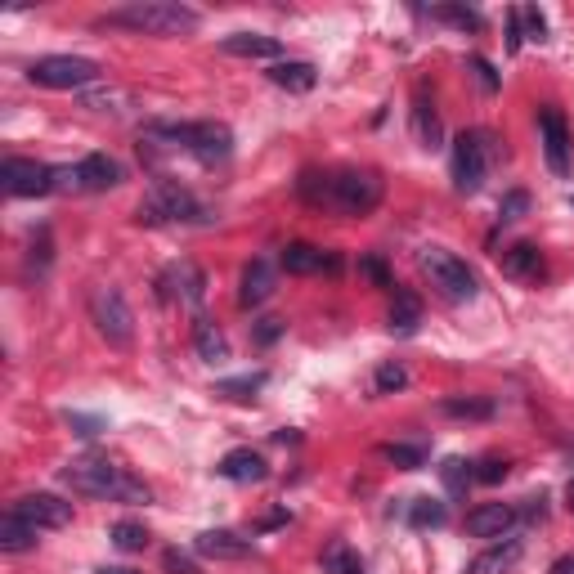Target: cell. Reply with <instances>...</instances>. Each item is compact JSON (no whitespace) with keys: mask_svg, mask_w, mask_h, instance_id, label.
<instances>
[{"mask_svg":"<svg viewBox=\"0 0 574 574\" xmlns=\"http://www.w3.org/2000/svg\"><path fill=\"white\" fill-rule=\"evenodd\" d=\"M323 574H364V561L337 539V543H328V552H323Z\"/></svg>","mask_w":574,"mask_h":574,"instance_id":"cell-31","label":"cell"},{"mask_svg":"<svg viewBox=\"0 0 574 574\" xmlns=\"http://www.w3.org/2000/svg\"><path fill=\"white\" fill-rule=\"evenodd\" d=\"M422 323V301L409 292V287H400L395 292V305H391V332L395 337H413Z\"/></svg>","mask_w":574,"mask_h":574,"instance_id":"cell-26","label":"cell"},{"mask_svg":"<svg viewBox=\"0 0 574 574\" xmlns=\"http://www.w3.org/2000/svg\"><path fill=\"white\" fill-rule=\"evenodd\" d=\"M153 140H171V148H184L202 166H220L234 153V135L225 122H148Z\"/></svg>","mask_w":574,"mask_h":574,"instance_id":"cell-3","label":"cell"},{"mask_svg":"<svg viewBox=\"0 0 574 574\" xmlns=\"http://www.w3.org/2000/svg\"><path fill=\"white\" fill-rule=\"evenodd\" d=\"M503 274H507V279H521V283H539V274H543V256H539V247L516 243L512 252L503 256Z\"/></svg>","mask_w":574,"mask_h":574,"instance_id":"cell-24","label":"cell"},{"mask_svg":"<svg viewBox=\"0 0 574 574\" xmlns=\"http://www.w3.org/2000/svg\"><path fill=\"white\" fill-rule=\"evenodd\" d=\"M440 480H444V494L462 498V494H467V485L476 480V467H471V462H462V458H449L440 467Z\"/></svg>","mask_w":574,"mask_h":574,"instance_id":"cell-29","label":"cell"},{"mask_svg":"<svg viewBox=\"0 0 574 574\" xmlns=\"http://www.w3.org/2000/svg\"><path fill=\"white\" fill-rule=\"evenodd\" d=\"M95 574H140V570H131V566H104V570H95Z\"/></svg>","mask_w":574,"mask_h":574,"instance_id":"cell-48","label":"cell"},{"mask_svg":"<svg viewBox=\"0 0 574 574\" xmlns=\"http://www.w3.org/2000/svg\"><path fill=\"white\" fill-rule=\"evenodd\" d=\"M99 63L95 59H81V54H45L27 68V81L45 90H90L99 86Z\"/></svg>","mask_w":574,"mask_h":574,"instance_id":"cell-6","label":"cell"},{"mask_svg":"<svg viewBox=\"0 0 574 574\" xmlns=\"http://www.w3.org/2000/svg\"><path fill=\"white\" fill-rule=\"evenodd\" d=\"M122 184V166L113 162L108 153H90L77 162V189L81 193H108Z\"/></svg>","mask_w":574,"mask_h":574,"instance_id":"cell-15","label":"cell"},{"mask_svg":"<svg viewBox=\"0 0 574 574\" xmlns=\"http://www.w3.org/2000/svg\"><path fill=\"white\" fill-rule=\"evenodd\" d=\"M444 521H449L444 503H435V498H413V507H409V525H413V530H440Z\"/></svg>","mask_w":574,"mask_h":574,"instance_id":"cell-30","label":"cell"},{"mask_svg":"<svg viewBox=\"0 0 574 574\" xmlns=\"http://www.w3.org/2000/svg\"><path fill=\"white\" fill-rule=\"evenodd\" d=\"M570 507H574V480H570Z\"/></svg>","mask_w":574,"mask_h":574,"instance_id":"cell-49","label":"cell"},{"mask_svg":"<svg viewBox=\"0 0 574 574\" xmlns=\"http://www.w3.org/2000/svg\"><path fill=\"white\" fill-rule=\"evenodd\" d=\"M216 471H220L225 480H234V485H261V480L270 476V467H265V458H261L256 449H234V453H225Z\"/></svg>","mask_w":574,"mask_h":574,"instance_id":"cell-18","label":"cell"},{"mask_svg":"<svg viewBox=\"0 0 574 574\" xmlns=\"http://www.w3.org/2000/svg\"><path fill=\"white\" fill-rule=\"evenodd\" d=\"M570 207H574V198H570Z\"/></svg>","mask_w":574,"mask_h":574,"instance_id":"cell-50","label":"cell"},{"mask_svg":"<svg viewBox=\"0 0 574 574\" xmlns=\"http://www.w3.org/2000/svg\"><path fill=\"white\" fill-rule=\"evenodd\" d=\"M135 220H140V225H202V220H207V207H202L189 189H180L175 180L157 175L153 193L140 202Z\"/></svg>","mask_w":574,"mask_h":574,"instance_id":"cell-5","label":"cell"},{"mask_svg":"<svg viewBox=\"0 0 574 574\" xmlns=\"http://www.w3.org/2000/svg\"><path fill=\"white\" fill-rule=\"evenodd\" d=\"M440 413L444 418H467V422H480V418H494V404L489 400H458V395H453V400H440Z\"/></svg>","mask_w":574,"mask_h":574,"instance_id":"cell-32","label":"cell"},{"mask_svg":"<svg viewBox=\"0 0 574 574\" xmlns=\"http://www.w3.org/2000/svg\"><path fill=\"white\" fill-rule=\"evenodd\" d=\"M283 337V319H261L256 323V346H274Z\"/></svg>","mask_w":574,"mask_h":574,"instance_id":"cell-45","label":"cell"},{"mask_svg":"<svg viewBox=\"0 0 574 574\" xmlns=\"http://www.w3.org/2000/svg\"><path fill=\"white\" fill-rule=\"evenodd\" d=\"M471 72H476V77H480V86H485L489 95H494V90H498V72L489 68V59H471Z\"/></svg>","mask_w":574,"mask_h":574,"instance_id":"cell-46","label":"cell"},{"mask_svg":"<svg viewBox=\"0 0 574 574\" xmlns=\"http://www.w3.org/2000/svg\"><path fill=\"white\" fill-rule=\"evenodd\" d=\"M113 27H131V32H148V36H184L198 32V9L180 5V0H135L126 9H113L108 14Z\"/></svg>","mask_w":574,"mask_h":574,"instance_id":"cell-4","label":"cell"},{"mask_svg":"<svg viewBox=\"0 0 574 574\" xmlns=\"http://www.w3.org/2000/svg\"><path fill=\"white\" fill-rule=\"evenodd\" d=\"M36 525L32 521H23V516L9 507L5 516H0V552H32L36 548Z\"/></svg>","mask_w":574,"mask_h":574,"instance_id":"cell-23","label":"cell"},{"mask_svg":"<svg viewBox=\"0 0 574 574\" xmlns=\"http://www.w3.org/2000/svg\"><path fill=\"white\" fill-rule=\"evenodd\" d=\"M525 211H530V193H525V189H512L503 202H498V220H503V225H512V220H521Z\"/></svg>","mask_w":574,"mask_h":574,"instance_id":"cell-37","label":"cell"},{"mask_svg":"<svg viewBox=\"0 0 574 574\" xmlns=\"http://www.w3.org/2000/svg\"><path fill=\"white\" fill-rule=\"evenodd\" d=\"M382 458L395 462L400 471H422L427 467V449H422V444H382Z\"/></svg>","mask_w":574,"mask_h":574,"instance_id":"cell-33","label":"cell"},{"mask_svg":"<svg viewBox=\"0 0 574 574\" xmlns=\"http://www.w3.org/2000/svg\"><path fill=\"white\" fill-rule=\"evenodd\" d=\"M90 319H95L99 337H104L108 346L126 350L135 341V314L117 287H95V292H90Z\"/></svg>","mask_w":574,"mask_h":574,"instance_id":"cell-7","label":"cell"},{"mask_svg":"<svg viewBox=\"0 0 574 574\" xmlns=\"http://www.w3.org/2000/svg\"><path fill=\"white\" fill-rule=\"evenodd\" d=\"M0 184L9 198H45V193H54V166L32 162V157H9L0 166Z\"/></svg>","mask_w":574,"mask_h":574,"instance_id":"cell-10","label":"cell"},{"mask_svg":"<svg viewBox=\"0 0 574 574\" xmlns=\"http://www.w3.org/2000/svg\"><path fill=\"white\" fill-rule=\"evenodd\" d=\"M270 382V373L265 368H256V373H243V377H225V382H216V395H229V400H252L261 386Z\"/></svg>","mask_w":574,"mask_h":574,"instance_id":"cell-28","label":"cell"},{"mask_svg":"<svg viewBox=\"0 0 574 574\" xmlns=\"http://www.w3.org/2000/svg\"><path fill=\"white\" fill-rule=\"evenodd\" d=\"M359 274H364V279H373L377 287H391V270H386L377 256H359Z\"/></svg>","mask_w":574,"mask_h":574,"instance_id":"cell-43","label":"cell"},{"mask_svg":"<svg viewBox=\"0 0 574 574\" xmlns=\"http://www.w3.org/2000/svg\"><path fill=\"white\" fill-rule=\"evenodd\" d=\"M193 350H198L207 364H220V359H229V341H225V332L216 328L211 319H193Z\"/></svg>","mask_w":574,"mask_h":574,"instance_id":"cell-25","label":"cell"},{"mask_svg":"<svg viewBox=\"0 0 574 574\" xmlns=\"http://www.w3.org/2000/svg\"><path fill=\"white\" fill-rule=\"evenodd\" d=\"M220 50L234 54V59H279L283 41L279 36H265V32H229L220 41Z\"/></svg>","mask_w":574,"mask_h":574,"instance_id":"cell-17","label":"cell"},{"mask_svg":"<svg viewBox=\"0 0 574 574\" xmlns=\"http://www.w3.org/2000/svg\"><path fill=\"white\" fill-rule=\"evenodd\" d=\"M418 265L431 279V287H440L449 301H471V296H476V274L467 270V261H458V256L444 252V247H422Z\"/></svg>","mask_w":574,"mask_h":574,"instance_id":"cell-8","label":"cell"},{"mask_svg":"<svg viewBox=\"0 0 574 574\" xmlns=\"http://www.w3.org/2000/svg\"><path fill=\"white\" fill-rule=\"evenodd\" d=\"M63 485L86 498H113V503H153V489L140 476L108 458H77L63 467Z\"/></svg>","mask_w":574,"mask_h":574,"instance_id":"cell-2","label":"cell"},{"mask_svg":"<svg viewBox=\"0 0 574 574\" xmlns=\"http://www.w3.org/2000/svg\"><path fill=\"white\" fill-rule=\"evenodd\" d=\"M489 175V135L485 131H462L453 140V189L476 193Z\"/></svg>","mask_w":574,"mask_h":574,"instance_id":"cell-9","label":"cell"},{"mask_svg":"<svg viewBox=\"0 0 574 574\" xmlns=\"http://www.w3.org/2000/svg\"><path fill=\"white\" fill-rule=\"evenodd\" d=\"M63 422H68V427L77 431L81 440H90V435L104 431V418H86V413H63Z\"/></svg>","mask_w":574,"mask_h":574,"instance_id":"cell-41","label":"cell"},{"mask_svg":"<svg viewBox=\"0 0 574 574\" xmlns=\"http://www.w3.org/2000/svg\"><path fill=\"white\" fill-rule=\"evenodd\" d=\"M50 256H54L50 229H36V234H32V243H27V274H36V279H41V274L50 270Z\"/></svg>","mask_w":574,"mask_h":574,"instance_id":"cell-34","label":"cell"},{"mask_svg":"<svg viewBox=\"0 0 574 574\" xmlns=\"http://www.w3.org/2000/svg\"><path fill=\"white\" fill-rule=\"evenodd\" d=\"M14 512L23 521H32L36 530H63L72 521V503H63L59 494H23L14 503Z\"/></svg>","mask_w":574,"mask_h":574,"instance_id":"cell-11","label":"cell"},{"mask_svg":"<svg viewBox=\"0 0 574 574\" xmlns=\"http://www.w3.org/2000/svg\"><path fill=\"white\" fill-rule=\"evenodd\" d=\"M274 296V265L270 261H252L243 270V287H238V301L243 305H265Z\"/></svg>","mask_w":574,"mask_h":574,"instance_id":"cell-22","label":"cell"},{"mask_svg":"<svg viewBox=\"0 0 574 574\" xmlns=\"http://www.w3.org/2000/svg\"><path fill=\"white\" fill-rule=\"evenodd\" d=\"M521 23L530 27V41H543V36H548V18H543L534 5H525V9H521Z\"/></svg>","mask_w":574,"mask_h":574,"instance_id":"cell-44","label":"cell"},{"mask_svg":"<svg viewBox=\"0 0 574 574\" xmlns=\"http://www.w3.org/2000/svg\"><path fill=\"white\" fill-rule=\"evenodd\" d=\"M81 104L95 108V113H126V108H131V90H122V86H90V90H81Z\"/></svg>","mask_w":574,"mask_h":574,"instance_id":"cell-27","label":"cell"},{"mask_svg":"<svg viewBox=\"0 0 574 574\" xmlns=\"http://www.w3.org/2000/svg\"><path fill=\"white\" fill-rule=\"evenodd\" d=\"M279 265L287 274H319V270H332L337 261H332L328 252H319V247H310V243H287Z\"/></svg>","mask_w":574,"mask_h":574,"instance_id":"cell-20","label":"cell"},{"mask_svg":"<svg viewBox=\"0 0 574 574\" xmlns=\"http://www.w3.org/2000/svg\"><path fill=\"white\" fill-rule=\"evenodd\" d=\"M548 574H574V557H557L548 566Z\"/></svg>","mask_w":574,"mask_h":574,"instance_id":"cell-47","label":"cell"},{"mask_svg":"<svg viewBox=\"0 0 574 574\" xmlns=\"http://www.w3.org/2000/svg\"><path fill=\"white\" fill-rule=\"evenodd\" d=\"M516 525V507L512 503H480L467 512V534L471 539H503Z\"/></svg>","mask_w":574,"mask_h":574,"instance_id":"cell-14","label":"cell"},{"mask_svg":"<svg viewBox=\"0 0 574 574\" xmlns=\"http://www.w3.org/2000/svg\"><path fill=\"white\" fill-rule=\"evenodd\" d=\"M301 198L332 207L341 216H368L382 202V175L377 171H341V175H301Z\"/></svg>","mask_w":574,"mask_h":574,"instance_id":"cell-1","label":"cell"},{"mask_svg":"<svg viewBox=\"0 0 574 574\" xmlns=\"http://www.w3.org/2000/svg\"><path fill=\"white\" fill-rule=\"evenodd\" d=\"M539 131H543V157H548L552 175L566 180L570 175V135H566V122H561L557 108H543L539 113Z\"/></svg>","mask_w":574,"mask_h":574,"instance_id":"cell-12","label":"cell"},{"mask_svg":"<svg viewBox=\"0 0 574 574\" xmlns=\"http://www.w3.org/2000/svg\"><path fill=\"white\" fill-rule=\"evenodd\" d=\"M409 386V373H404V364H382L377 368V391L391 395V391H404Z\"/></svg>","mask_w":574,"mask_h":574,"instance_id":"cell-38","label":"cell"},{"mask_svg":"<svg viewBox=\"0 0 574 574\" xmlns=\"http://www.w3.org/2000/svg\"><path fill=\"white\" fill-rule=\"evenodd\" d=\"M476 480H480V485H498V480H507V462L503 458L476 462Z\"/></svg>","mask_w":574,"mask_h":574,"instance_id":"cell-42","label":"cell"},{"mask_svg":"<svg viewBox=\"0 0 574 574\" xmlns=\"http://www.w3.org/2000/svg\"><path fill=\"white\" fill-rule=\"evenodd\" d=\"M108 539H113L122 552H144L148 548V530L140 521H117L113 530H108Z\"/></svg>","mask_w":574,"mask_h":574,"instance_id":"cell-35","label":"cell"},{"mask_svg":"<svg viewBox=\"0 0 574 574\" xmlns=\"http://www.w3.org/2000/svg\"><path fill=\"white\" fill-rule=\"evenodd\" d=\"M521 561V543L516 539H507V543H489L480 557H471L467 561V574H507Z\"/></svg>","mask_w":574,"mask_h":574,"instance_id":"cell-19","label":"cell"},{"mask_svg":"<svg viewBox=\"0 0 574 574\" xmlns=\"http://www.w3.org/2000/svg\"><path fill=\"white\" fill-rule=\"evenodd\" d=\"M270 81L279 90H292V95H305V90H314V81H319V72H314V63H301V59H279L270 68Z\"/></svg>","mask_w":574,"mask_h":574,"instance_id":"cell-21","label":"cell"},{"mask_svg":"<svg viewBox=\"0 0 574 574\" xmlns=\"http://www.w3.org/2000/svg\"><path fill=\"white\" fill-rule=\"evenodd\" d=\"M413 131H418V140L427 148L440 144V117H435V108L427 99H418V108H413Z\"/></svg>","mask_w":574,"mask_h":574,"instance_id":"cell-36","label":"cell"},{"mask_svg":"<svg viewBox=\"0 0 574 574\" xmlns=\"http://www.w3.org/2000/svg\"><path fill=\"white\" fill-rule=\"evenodd\" d=\"M193 552L202 561H243V557H252V539H243L234 530H202L193 539Z\"/></svg>","mask_w":574,"mask_h":574,"instance_id":"cell-13","label":"cell"},{"mask_svg":"<svg viewBox=\"0 0 574 574\" xmlns=\"http://www.w3.org/2000/svg\"><path fill=\"white\" fill-rule=\"evenodd\" d=\"M162 566H166V574H202L198 561H193L189 552H180V548H166L162 552Z\"/></svg>","mask_w":574,"mask_h":574,"instance_id":"cell-40","label":"cell"},{"mask_svg":"<svg viewBox=\"0 0 574 574\" xmlns=\"http://www.w3.org/2000/svg\"><path fill=\"white\" fill-rule=\"evenodd\" d=\"M162 287H166L162 296H175V301H184V305H202V296H207V274H202L193 261H180L162 274Z\"/></svg>","mask_w":574,"mask_h":574,"instance_id":"cell-16","label":"cell"},{"mask_svg":"<svg viewBox=\"0 0 574 574\" xmlns=\"http://www.w3.org/2000/svg\"><path fill=\"white\" fill-rule=\"evenodd\" d=\"M435 18H444V23H453V27H471V32L480 27L476 9H462V5H440V9H435Z\"/></svg>","mask_w":574,"mask_h":574,"instance_id":"cell-39","label":"cell"}]
</instances>
